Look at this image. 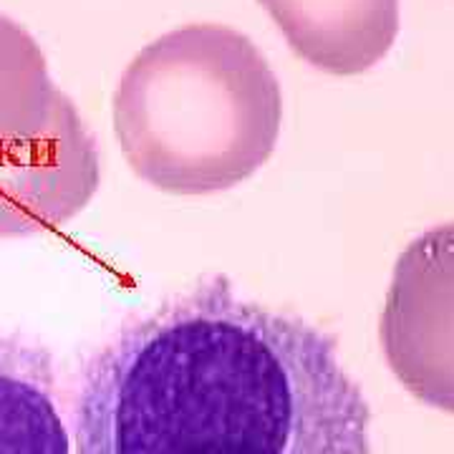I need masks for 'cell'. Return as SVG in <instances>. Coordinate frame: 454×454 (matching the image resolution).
<instances>
[{"label": "cell", "instance_id": "1", "mask_svg": "<svg viewBox=\"0 0 454 454\" xmlns=\"http://www.w3.org/2000/svg\"><path fill=\"white\" fill-rule=\"evenodd\" d=\"M74 454H372V411L328 333L210 278L83 364Z\"/></svg>", "mask_w": 454, "mask_h": 454}, {"label": "cell", "instance_id": "2", "mask_svg": "<svg viewBox=\"0 0 454 454\" xmlns=\"http://www.w3.org/2000/svg\"><path fill=\"white\" fill-rule=\"evenodd\" d=\"M131 172L169 195H212L255 175L283 127V91L258 46L192 23L146 43L112 98Z\"/></svg>", "mask_w": 454, "mask_h": 454}, {"label": "cell", "instance_id": "3", "mask_svg": "<svg viewBox=\"0 0 454 454\" xmlns=\"http://www.w3.org/2000/svg\"><path fill=\"white\" fill-rule=\"evenodd\" d=\"M381 343L406 389L454 414V223L427 230L399 255Z\"/></svg>", "mask_w": 454, "mask_h": 454}, {"label": "cell", "instance_id": "4", "mask_svg": "<svg viewBox=\"0 0 454 454\" xmlns=\"http://www.w3.org/2000/svg\"><path fill=\"white\" fill-rule=\"evenodd\" d=\"M98 184L97 139L71 104L46 134L0 149V238H31L66 225Z\"/></svg>", "mask_w": 454, "mask_h": 454}, {"label": "cell", "instance_id": "5", "mask_svg": "<svg viewBox=\"0 0 454 454\" xmlns=\"http://www.w3.org/2000/svg\"><path fill=\"white\" fill-rule=\"evenodd\" d=\"M295 56L351 76L376 66L399 33V0H258Z\"/></svg>", "mask_w": 454, "mask_h": 454}, {"label": "cell", "instance_id": "6", "mask_svg": "<svg viewBox=\"0 0 454 454\" xmlns=\"http://www.w3.org/2000/svg\"><path fill=\"white\" fill-rule=\"evenodd\" d=\"M0 454H74L53 354L0 328Z\"/></svg>", "mask_w": 454, "mask_h": 454}, {"label": "cell", "instance_id": "7", "mask_svg": "<svg viewBox=\"0 0 454 454\" xmlns=\"http://www.w3.org/2000/svg\"><path fill=\"white\" fill-rule=\"evenodd\" d=\"M71 104L51 82L35 38L0 13V149L46 134Z\"/></svg>", "mask_w": 454, "mask_h": 454}]
</instances>
